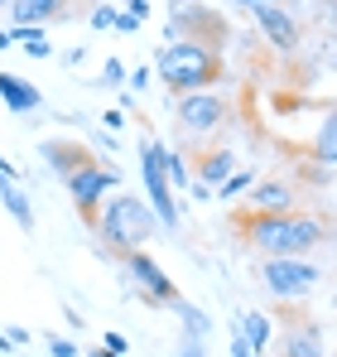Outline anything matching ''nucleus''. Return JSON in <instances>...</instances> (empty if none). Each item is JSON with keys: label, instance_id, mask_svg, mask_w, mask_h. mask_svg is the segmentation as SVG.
<instances>
[{"label": "nucleus", "instance_id": "ddd939ff", "mask_svg": "<svg viewBox=\"0 0 337 357\" xmlns=\"http://www.w3.org/2000/svg\"><path fill=\"white\" fill-rule=\"evenodd\" d=\"M39 155L54 165V174L63 178V183L77 174V169H87V165H92V155H87L82 145H72V140H44V145H39Z\"/></svg>", "mask_w": 337, "mask_h": 357}, {"label": "nucleus", "instance_id": "7ed1b4c3", "mask_svg": "<svg viewBox=\"0 0 337 357\" xmlns=\"http://www.w3.org/2000/svg\"><path fill=\"white\" fill-rule=\"evenodd\" d=\"M92 227H97V237L107 241V251L125 256V251H145V241L159 232V218L150 213V203H140L130 193H116L111 203L97 208Z\"/></svg>", "mask_w": 337, "mask_h": 357}, {"label": "nucleus", "instance_id": "6ab92c4d", "mask_svg": "<svg viewBox=\"0 0 337 357\" xmlns=\"http://www.w3.org/2000/svg\"><path fill=\"white\" fill-rule=\"evenodd\" d=\"M159 169H164V178H168V188H188L193 178H188V160L178 155V150H159Z\"/></svg>", "mask_w": 337, "mask_h": 357}, {"label": "nucleus", "instance_id": "4468645a", "mask_svg": "<svg viewBox=\"0 0 337 357\" xmlns=\"http://www.w3.org/2000/svg\"><path fill=\"white\" fill-rule=\"evenodd\" d=\"M0 203H5V213L15 218V227H19V232H34V208H29V193H24V183H19V178H5V174H0Z\"/></svg>", "mask_w": 337, "mask_h": 357}, {"label": "nucleus", "instance_id": "e433bc0d", "mask_svg": "<svg viewBox=\"0 0 337 357\" xmlns=\"http://www.w3.org/2000/svg\"><path fill=\"white\" fill-rule=\"evenodd\" d=\"M5 5H10V0H0V10H5Z\"/></svg>", "mask_w": 337, "mask_h": 357}, {"label": "nucleus", "instance_id": "473e14b6", "mask_svg": "<svg viewBox=\"0 0 337 357\" xmlns=\"http://www.w3.org/2000/svg\"><path fill=\"white\" fill-rule=\"evenodd\" d=\"M178 357H203V343H193V338H183V353Z\"/></svg>", "mask_w": 337, "mask_h": 357}, {"label": "nucleus", "instance_id": "f03ea898", "mask_svg": "<svg viewBox=\"0 0 337 357\" xmlns=\"http://www.w3.org/2000/svg\"><path fill=\"white\" fill-rule=\"evenodd\" d=\"M159 77H164V87L173 97H183V92H207V87H217L226 77V63L217 49H207V44H193V39H173L159 49Z\"/></svg>", "mask_w": 337, "mask_h": 357}, {"label": "nucleus", "instance_id": "72a5a7b5", "mask_svg": "<svg viewBox=\"0 0 337 357\" xmlns=\"http://www.w3.org/2000/svg\"><path fill=\"white\" fill-rule=\"evenodd\" d=\"M231 5H241V10H256V5H280V0H231Z\"/></svg>", "mask_w": 337, "mask_h": 357}, {"label": "nucleus", "instance_id": "bb28decb", "mask_svg": "<svg viewBox=\"0 0 337 357\" xmlns=\"http://www.w3.org/2000/svg\"><path fill=\"white\" fill-rule=\"evenodd\" d=\"M231 357H256V348H251V343H246L236 328H231Z\"/></svg>", "mask_w": 337, "mask_h": 357}, {"label": "nucleus", "instance_id": "5701e85b", "mask_svg": "<svg viewBox=\"0 0 337 357\" xmlns=\"http://www.w3.org/2000/svg\"><path fill=\"white\" fill-rule=\"evenodd\" d=\"M120 82H125V68H120L116 59H107V68H102V87H120Z\"/></svg>", "mask_w": 337, "mask_h": 357}, {"label": "nucleus", "instance_id": "39448f33", "mask_svg": "<svg viewBox=\"0 0 337 357\" xmlns=\"http://www.w3.org/2000/svg\"><path fill=\"white\" fill-rule=\"evenodd\" d=\"M231 121V102L222 92H183L178 97V130L198 140H217Z\"/></svg>", "mask_w": 337, "mask_h": 357}, {"label": "nucleus", "instance_id": "4be33fe9", "mask_svg": "<svg viewBox=\"0 0 337 357\" xmlns=\"http://www.w3.org/2000/svg\"><path fill=\"white\" fill-rule=\"evenodd\" d=\"M318 165H328V169H333V121H323V126H318Z\"/></svg>", "mask_w": 337, "mask_h": 357}, {"label": "nucleus", "instance_id": "c85d7f7f", "mask_svg": "<svg viewBox=\"0 0 337 357\" xmlns=\"http://www.w3.org/2000/svg\"><path fill=\"white\" fill-rule=\"evenodd\" d=\"M130 20L145 24V20H150V0H130Z\"/></svg>", "mask_w": 337, "mask_h": 357}, {"label": "nucleus", "instance_id": "393cba45", "mask_svg": "<svg viewBox=\"0 0 337 357\" xmlns=\"http://www.w3.org/2000/svg\"><path fill=\"white\" fill-rule=\"evenodd\" d=\"M116 15H120V10H111V5H97V10H92V29H111Z\"/></svg>", "mask_w": 337, "mask_h": 357}, {"label": "nucleus", "instance_id": "9d476101", "mask_svg": "<svg viewBox=\"0 0 337 357\" xmlns=\"http://www.w3.org/2000/svg\"><path fill=\"white\" fill-rule=\"evenodd\" d=\"M251 213H299V188L284 178H256L251 183Z\"/></svg>", "mask_w": 337, "mask_h": 357}, {"label": "nucleus", "instance_id": "9b49d317", "mask_svg": "<svg viewBox=\"0 0 337 357\" xmlns=\"http://www.w3.org/2000/svg\"><path fill=\"white\" fill-rule=\"evenodd\" d=\"M323 333H328V324H318V319L313 324H294L280 338V357H328Z\"/></svg>", "mask_w": 337, "mask_h": 357}, {"label": "nucleus", "instance_id": "cd10ccee", "mask_svg": "<svg viewBox=\"0 0 337 357\" xmlns=\"http://www.w3.org/2000/svg\"><path fill=\"white\" fill-rule=\"evenodd\" d=\"M125 82H130V92H140V87L150 82V68H135V73H125Z\"/></svg>", "mask_w": 337, "mask_h": 357}, {"label": "nucleus", "instance_id": "423d86ee", "mask_svg": "<svg viewBox=\"0 0 337 357\" xmlns=\"http://www.w3.org/2000/svg\"><path fill=\"white\" fill-rule=\"evenodd\" d=\"M125 261V275H130V285H135V295L145 299V304H155V309H173L178 304V285L164 275V266L150 256V251H125L120 256Z\"/></svg>", "mask_w": 337, "mask_h": 357}, {"label": "nucleus", "instance_id": "0eeeda50", "mask_svg": "<svg viewBox=\"0 0 337 357\" xmlns=\"http://www.w3.org/2000/svg\"><path fill=\"white\" fill-rule=\"evenodd\" d=\"M159 140L155 135H145L140 140V178H145V188H150V213L159 218V227H178V203H173V188H168L164 169H159Z\"/></svg>", "mask_w": 337, "mask_h": 357}, {"label": "nucleus", "instance_id": "2eb2a0df", "mask_svg": "<svg viewBox=\"0 0 337 357\" xmlns=\"http://www.w3.org/2000/svg\"><path fill=\"white\" fill-rule=\"evenodd\" d=\"M236 333L256 348V357H265V348L275 343V324L260 314V309H246V314H236Z\"/></svg>", "mask_w": 337, "mask_h": 357}, {"label": "nucleus", "instance_id": "aec40b11", "mask_svg": "<svg viewBox=\"0 0 337 357\" xmlns=\"http://www.w3.org/2000/svg\"><path fill=\"white\" fill-rule=\"evenodd\" d=\"M173 309H178V319H183V333H188L193 343H203V338H207V314H203V309H193L188 299H178Z\"/></svg>", "mask_w": 337, "mask_h": 357}, {"label": "nucleus", "instance_id": "412c9836", "mask_svg": "<svg viewBox=\"0 0 337 357\" xmlns=\"http://www.w3.org/2000/svg\"><path fill=\"white\" fill-rule=\"evenodd\" d=\"M251 183H256V174H251V169H231V174H226L222 183H217V188H212V193H217V198H222V203H231V198H241V193H246V188H251Z\"/></svg>", "mask_w": 337, "mask_h": 357}, {"label": "nucleus", "instance_id": "2f4dec72", "mask_svg": "<svg viewBox=\"0 0 337 357\" xmlns=\"http://www.w3.org/2000/svg\"><path fill=\"white\" fill-rule=\"evenodd\" d=\"M0 174H5V178H24V169H19V165H10V160L0 155Z\"/></svg>", "mask_w": 337, "mask_h": 357}, {"label": "nucleus", "instance_id": "20e7f679", "mask_svg": "<svg viewBox=\"0 0 337 357\" xmlns=\"http://www.w3.org/2000/svg\"><path fill=\"white\" fill-rule=\"evenodd\" d=\"M318 280H323V271H318L308 256H270V261H260V285H265V295L284 299V304L313 295Z\"/></svg>", "mask_w": 337, "mask_h": 357}, {"label": "nucleus", "instance_id": "1a4fd4ad", "mask_svg": "<svg viewBox=\"0 0 337 357\" xmlns=\"http://www.w3.org/2000/svg\"><path fill=\"white\" fill-rule=\"evenodd\" d=\"M251 15H256V29L265 34L270 49H280V54H294V49H299L304 29H299V20H294L284 5H256Z\"/></svg>", "mask_w": 337, "mask_h": 357}, {"label": "nucleus", "instance_id": "f257e3e1", "mask_svg": "<svg viewBox=\"0 0 337 357\" xmlns=\"http://www.w3.org/2000/svg\"><path fill=\"white\" fill-rule=\"evenodd\" d=\"M236 227L265 261L270 256H308L328 241L323 213H246V218H236Z\"/></svg>", "mask_w": 337, "mask_h": 357}, {"label": "nucleus", "instance_id": "a878e982", "mask_svg": "<svg viewBox=\"0 0 337 357\" xmlns=\"http://www.w3.org/2000/svg\"><path fill=\"white\" fill-rule=\"evenodd\" d=\"M49 353H54V357H77V343H68V338H49Z\"/></svg>", "mask_w": 337, "mask_h": 357}, {"label": "nucleus", "instance_id": "7c9ffc66", "mask_svg": "<svg viewBox=\"0 0 337 357\" xmlns=\"http://www.w3.org/2000/svg\"><path fill=\"white\" fill-rule=\"evenodd\" d=\"M5 338H10L15 348H24V343H29V328H5Z\"/></svg>", "mask_w": 337, "mask_h": 357}, {"label": "nucleus", "instance_id": "6e6552de", "mask_svg": "<svg viewBox=\"0 0 337 357\" xmlns=\"http://www.w3.org/2000/svg\"><path fill=\"white\" fill-rule=\"evenodd\" d=\"M116 183H120V169H111V165H87V169H77V174L68 178V193H72V203H77V213L92 222L97 218V208L107 203V193H111Z\"/></svg>", "mask_w": 337, "mask_h": 357}, {"label": "nucleus", "instance_id": "f704fd0d", "mask_svg": "<svg viewBox=\"0 0 337 357\" xmlns=\"http://www.w3.org/2000/svg\"><path fill=\"white\" fill-rule=\"evenodd\" d=\"M0 357H15V343L5 338V328H0Z\"/></svg>", "mask_w": 337, "mask_h": 357}, {"label": "nucleus", "instance_id": "b1692460", "mask_svg": "<svg viewBox=\"0 0 337 357\" xmlns=\"http://www.w3.org/2000/svg\"><path fill=\"white\" fill-rule=\"evenodd\" d=\"M102 348H107L111 357H125V353H130V338H125V333H107V338H102Z\"/></svg>", "mask_w": 337, "mask_h": 357}, {"label": "nucleus", "instance_id": "c9c22d12", "mask_svg": "<svg viewBox=\"0 0 337 357\" xmlns=\"http://www.w3.org/2000/svg\"><path fill=\"white\" fill-rule=\"evenodd\" d=\"M10 44H15V39H10V29H0V49H10Z\"/></svg>", "mask_w": 337, "mask_h": 357}, {"label": "nucleus", "instance_id": "a211bd4d", "mask_svg": "<svg viewBox=\"0 0 337 357\" xmlns=\"http://www.w3.org/2000/svg\"><path fill=\"white\" fill-rule=\"evenodd\" d=\"M10 39H15V44H24V54H29V59H49V54H54V44L44 39V24H15V29H10Z\"/></svg>", "mask_w": 337, "mask_h": 357}, {"label": "nucleus", "instance_id": "f3484780", "mask_svg": "<svg viewBox=\"0 0 337 357\" xmlns=\"http://www.w3.org/2000/svg\"><path fill=\"white\" fill-rule=\"evenodd\" d=\"M231 169H241V165H236V155H231L226 145H212V150H207V155L198 160V183L217 188V183H222V178L231 174Z\"/></svg>", "mask_w": 337, "mask_h": 357}, {"label": "nucleus", "instance_id": "f8f14e48", "mask_svg": "<svg viewBox=\"0 0 337 357\" xmlns=\"http://www.w3.org/2000/svg\"><path fill=\"white\" fill-rule=\"evenodd\" d=\"M0 102L15 112V116H34L44 107V92L34 82H24L19 73H0Z\"/></svg>", "mask_w": 337, "mask_h": 357}, {"label": "nucleus", "instance_id": "dca6fc26", "mask_svg": "<svg viewBox=\"0 0 337 357\" xmlns=\"http://www.w3.org/2000/svg\"><path fill=\"white\" fill-rule=\"evenodd\" d=\"M68 10V0H10V20L15 24H49Z\"/></svg>", "mask_w": 337, "mask_h": 357}, {"label": "nucleus", "instance_id": "c756f323", "mask_svg": "<svg viewBox=\"0 0 337 357\" xmlns=\"http://www.w3.org/2000/svg\"><path fill=\"white\" fill-rule=\"evenodd\" d=\"M111 29H120V34H135V29H140V20H130V15H116Z\"/></svg>", "mask_w": 337, "mask_h": 357}]
</instances>
